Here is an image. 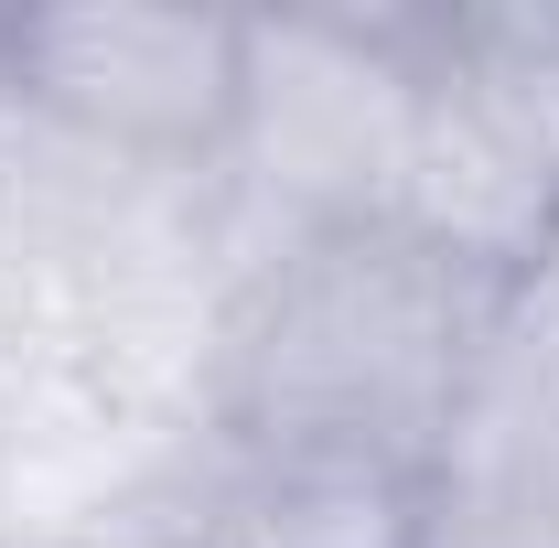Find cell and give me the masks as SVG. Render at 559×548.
<instances>
[{
    "label": "cell",
    "mask_w": 559,
    "mask_h": 548,
    "mask_svg": "<svg viewBox=\"0 0 559 548\" xmlns=\"http://www.w3.org/2000/svg\"><path fill=\"white\" fill-rule=\"evenodd\" d=\"M495 290L506 279L441 259L409 226L290 237L226 323L215 430L237 452L377 463V474L430 484V452H441V419H452Z\"/></svg>",
    "instance_id": "1"
},
{
    "label": "cell",
    "mask_w": 559,
    "mask_h": 548,
    "mask_svg": "<svg viewBox=\"0 0 559 548\" xmlns=\"http://www.w3.org/2000/svg\"><path fill=\"white\" fill-rule=\"evenodd\" d=\"M441 259L516 279L559 237V11H430L399 215Z\"/></svg>",
    "instance_id": "2"
},
{
    "label": "cell",
    "mask_w": 559,
    "mask_h": 548,
    "mask_svg": "<svg viewBox=\"0 0 559 548\" xmlns=\"http://www.w3.org/2000/svg\"><path fill=\"white\" fill-rule=\"evenodd\" d=\"M419 22H355V11H280L248 22V108L226 162H248V194L290 205V237L323 226H388L419 130Z\"/></svg>",
    "instance_id": "3"
},
{
    "label": "cell",
    "mask_w": 559,
    "mask_h": 548,
    "mask_svg": "<svg viewBox=\"0 0 559 548\" xmlns=\"http://www.w3.org/2000/svg\"><path fill=\"white\" fill-rule=\"evenodd\" d=\"M0 97L108 162H226L248 108V22L162 0H33L0 11Z\"/></svg>",
    "instance_id": "4"
},
{
    "label": "cell",
    "mask_w": 559,
    "mask_h": 548,
    "mask_svg": "<svg viewBox=\"0 0 559 548\" xmlns=\"http://www.w3.org/2000/svg\"><path fill=\"white\" fill-rule=\"evenodd\" d=\"M409 548H559V505L549 495H506V484H419Z\"/></svg>",
    "instance_id": "5"
},
{
    "label": "cell",
    "mask_w": 559,
    "mask_h": 548,
    "mask_svg": "<svg viewBox=\"0 0 559 548\" xmlns=\"http://www.w3.org/2000/svg\"><path fill=\"white\" fill-rule=\"evenodd\" d=\"M11 548H194L173 516H86V527H33V538H11Z\"/></svg>",
    "instance_id": "6"
}]
</instances>
